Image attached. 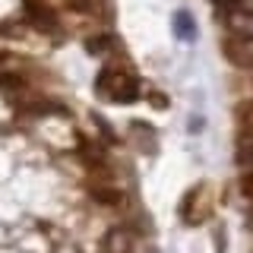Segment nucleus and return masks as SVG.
<instances>
[{
    "mask_svg": "<svg viewBox=\"0 0 253 253\" xmlns=\"http://www.w3.org/2000/svg\"><path fill=\"white\" fill-rule=\"evenodd\" d=\"M95 92L105 101H114V105H130V101L139 98V79L124 67H105L95 79Z\"/></svg>",
    "mask_w": 253,
    "mask_h": 253,
    "instance_id": "nucleus-1",
    "label": "nucleus"
},
{
    "mask_svg": "<svg viewBox=\"0 0 253 253\" xmlns=\"http://www.w3.org/2000/svg\"><path fill=\"white\" fill-rule=\"evenodd\" d=\"M237 162L253 168V130H241L237 136Z\"/></svg>",
    "mask_w": 253,
    "mask_h": 253,
    "instance_id": "nucleus-5",
    "label": "nucleus"
},
{
    "mask_svg": "<svg viewBox=\"0 0 253 253\" xmlns=\"http://www.w3.org/2000/svg\"><path fill=\"white\" fill-rule=\"evenodd\" d=\"M101 247H105V253H133V234L126 228H111Z\"/></svg>",
    "mask_w": 253,
    "mask_h": 253,
    "instance_id": "nucleus-3",
    "label": "nucleus"
},
{
    "mask_svg": "<svg viewBox=\"0 0 253 253\" xmlns=\"http://www.w3.org/2000/svg\"><path fill=\"white\" fill-rule=\"evenodd\" d=\"M26 13H29V19L32 22H38V29H54V13H51V6L44 3V0H26Z\"/></svg>",
    "mask_w": 253,
    "mask_h": 253,
    "instance_id": "nucleus-4",
    "label": "nucleus"
},
{
    "mask_svg": "<svg viewBox=\"0 0 253 253\" xmlns=\"http://www.w3.org/2000/svg\"><path fill=\"white\" fill-rule=\"evenodd\" d=\"M209 212H212V190L206 187V184L193 187L187 193L184 206H180V218H184L187 225H200V221L209 218Z\"/></svg>",
    "mask_w": 253,
    "mask_h": 253,
    "instance_id": "nucleus-2",
    "label": "nucleus"
},
{
    "mask_svg": "<svg viewBox=\"0 0 253 253\" xmlns=\"http://www.w3.org/2000/svg\"><path fill=\"white\" fill-rule=\"evenodd\" d=\"M16 83H19L16 76H10V73H3V70H0V89H10V85H16Z\"/></svg>",
    "mask_w": 253,
    "mask_h": 253,
    "instance_id": "nucleus-6",
    "label": "nucleus"
}]
</instances>
